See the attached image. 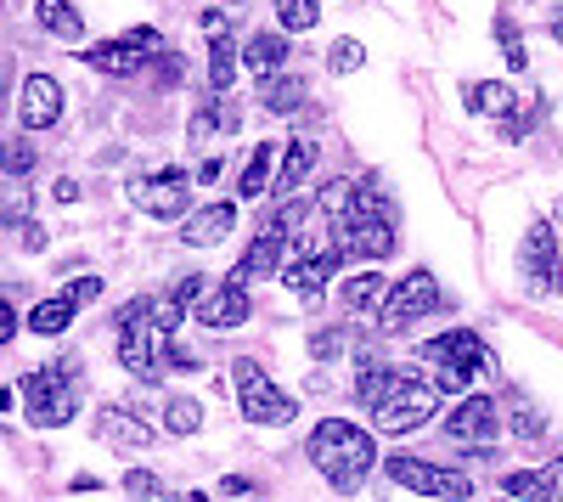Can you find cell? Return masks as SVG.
Listing matches in <instances>:
<instances>
[{
    "instance_id": "cell-1",
    "label": "cell",
    "mask_w": 563,
    "mask_h": 502,
    "mask_svg": "<svg viewBox=\"0 0 563 502\" xmlns=\"http://www.w3.org/2000/svg\"><path fill=\"white\" fill-rule=\"evenodd\" d=\"M305 451H310V463L321 469V480L333 491H344V496H355L366 485V474L378 469V446H372V435L361 424H350V418H321L310 429Z\"/></svg>"
},
{
    "instance_id": "cell-2",
    "label": "cell",
    "mask_w": 563,
    "mask_h": 502,
    "mask_svg": "<svg viewBox=\"0 0 563 502\" xmlns=\"http://www.w3.org/2000/svg\"><path fill=\"white\" fill-rule=\"evenodd\" d=\"M422 361L434 368V390H445V395H467L479 373H490V350L474 328H451V334L429 339Z\"/></svg>"
},
{
    "instance_id": "cell-3",
    "label": "cell",
    "mask_w": 563,
    "mask_h": 502,
    "mask_svg": "<svg viewBox=\"0 0 563 502\" xmlns=\"http://www.w3.org/2000/svg\"><path fill=\"white\" fill-rule=\"evenodd\" d=\"M434 413H440V390H434V379L400 373V379L389 384V395L372 406V424H378L384 435H411V429H422V424H434Z\"/></svg>"
},
{
    "instance_id": "cell-4",
    "label": "cell",
    "mask_w": 563,
    "mask_h": 502,
    "mask_svg": "<svg viewBox=\"0 0 563 502\" xmlns=\"http://www.w3.org/2000/svg\"><path fill=\"white\" fill-rule=\"evenodd\" d=\"M231 384H238V413L249 418V424H265V429H288L294 418H299V401L294 395H282L271 379H265V368L260 361H238L231 368Z\"/></svg>"
},
{
    "instance_id": "cell-5",
    "label": "cell",
    "mask_w": 563,
    "mask_h": 502,
    "mask_svg": "<svg viewBox=\"0 0 563 502\" xmlns=\"http://www.w3.org/2000/svg\"><path fill=\"white\" fill-rule=\"evenodd\" d=\"M23 413L34 429H63L79 413V390H74V361L63 368H45L23 379Z\"/></svg>"
},
{
    "instance_id": "cell-6",
    "label": "cell",
    "mask_w": 563,
    "mask_h": 502,
    "mask_svg": "<svg viewBox=\"0 0 563 502\" xmlns=\"http://www.w3.org/2000/svg\"><path fill=\"white\" fill-rule=\"evenodd\" d=\"M158 345H164V334L153 328V299H130V305L119 310V368H124L130 379H141V384H153V373H158Z\"/></svg>"
},
{
    "instance_id": "cell-7",
    "label": "cell",
    "mask_w": 563,
    "mask_h": 502,
    "mask_svg": "<svg viewBox=\"0 0 563 502\" xmlns=\"http://www.w3.org/2000/svg\"><path fill=\"white\" fill-rule=\"evenodd\" d=\"M445 305V294H440V283H434V271H406V277L389 288V299H384V310H378V328L389 334V339H400V334H411L422 316H434Z\"/></svg>"
},
{
    "instance_id": "cell-8",
    "label": "cell",
    "mask_w": 563,
    "mask_h": 502,
    "mask_svg": "<svg viewBox=\"0 0 563 502\" xmlns=\"http://www.w3.org/2000/svg\"><path fill=\"white\" fill-rule=\"evenodd\" d=\"M384 474L417 496H440V502H467L474 496V480H467L462 469H440L429 458H411V451H395V458L384 463Z\"/></svg>"
},
{
    "instance_id": "cell-9",
    "label": "cell",
    "mask_w": 563,
    "mask_h": 502,
    "mask_svg": "<svg viewBox=\"0 0 563 502\" xmlns=\"http://www.w3.org/2000/svg\"><path fill=\"white\" fill-rule=\"evenodd\" d=\"M130 204L153 220H186L192 215V175L186 170H153L130 181Z\"/></svg>"
},
{
    "instance_id": "cell-10",
    "label": "cell",
    "mask_w": 563,
    "mask_h": 502,
    "mask_svg": "<svg viewBox=\"0 0 563 502\" xmlns=\"http://www.w3.org/2000/svg\"><path fill=\"white\" fill-rule=\"evenodd\" d=\"M158 29H130V34H119V40H102V45H90L85 52V63L97 68V74H108V79H130V74H141L147 68V57L158 52Z\"/></svg>"
},
{
    "instance_id": "cell-11",
    "label": "cell",
    "mask_w": 563,
    "mask_h": 502,
    "mask_svg": "<svg viewBox=\"0 0 563 502\" xmlns=\"http://www.w3.org/2000/svg\"><path fill=\"white\" fill-rule=\"evenodd\" d=\"M339 249L355 254V260H389L400 243H395V220L384 215H366V209H350L339 220Z\"/></svg>"
},
{
    "instance_id": "cell-12",
    "label": "cell",
    "mask_w": 563,
    "mask_h": 502,
    "mask_svg": "<svg viewBox=\"0 0 563 502\" xmlns=\"http://www.w3.org/2000/svg\"><path fill=\"white\" fill-rule=\"evenodd\" d=\"M501 413H496V401L490 395H462L451 413H445V435L456 440V446H490L496 440V424Z\"/></svg>"
},
{
    "instance_id": "cell-13",
    "label": "cell",
    "mask_w": 563,
    "mask_h": 502,
    "mask_svg": "<svg viewBox=\"0 0 563 502\" xmlns=\"http://www.w3.org/2000/svg\"><path fill=\"white\" fill-rule=\"evenodd\" d=\"M231 232H238V204H231V198H214V204H203V209H192L180 220V243L186 249H214Z\"/></svg>"
},
{
    "instance_id": "cell-14",
    "label": "cell",
    "mask_w": 563,
    "mask_h": 502,
    "mask_svg": "<svg viewBox=\"0 0 563 502\" xmlns=\"http://www.w3.org/2000/svg\"><path fill=\"white\" fill-rule=\"evenodd\" d=\"M558 260H563V243L552 238V220H530L525 249H519V265H525L530 288H552L558 283Z\"/></svg>"
},
{
    "instance_id": "cell-15",
    "label": "cell",
    "mask_w": 563,
    "mask_h": 502,
    "mask_svg": "<svg viewBox=\"0 0 563 502\" xmlns=\"http://www.w3.org/2000/svg\"><path fill=\"white\" fill-rule=\"evenodd\" d=\"M249 310H254V299H249V288L243 283H220V288H209L198 305H192V316L203 328H243L249 323Z\"/></svg>"
},
{
    "instance_id": "cell-16",
    "label": "cell",
    "mask_w": 563,
    "mask_h": 502,
    "mask_svg": "<svg viewBox=\"0 0 563 502\" xmlns=\"http://www.w3.org/2000/svg\"><path fill=\"white\" fill-rule=\"evenodd\" d=\"M23 130H52L63 119V85L52 74H29L23 79V102H18Z\"/></svg>"
},
{
    "instance_id": "cell-17",
    "label": "cell",
    "mask_w": 563,
    "mask_h": 502,
    "mask_svg": "<svg viewBox=\"0 0 563 502\" xmlns=\"http://www.w3.org/2000/svg\"><path fill=\"white\" fill-rule=\"evenodd\" d=\"M282 254H294V249H288V238H282V232H260V238L249 243L243 265L231 271V283H243V288H249V283H260V277H282V265H288Z\"/></svg>"
},
{
    "instance_id": "cell-18",
    "label": "cell",
    "mask_w": 563,
    "mask_h": 502,
    "mask_svg": "<svg viewBox=\"0 0 563 502\" xmlns=\"http://www.w3.org/2000/svg\"><path fill=\"white\" fill-rule=\"evenodd\" d=\"M339 260H344V249H327V254H305V260H288V265H282V288H294V294H321L327 283H333Z\"/></svg>"
},
{
    "instance_id": "cell-19",
    "label": "cell",
    "mask_w": 563,
    "mask_h": 502,
    "mask_svg": "<svg viewBox=\"0 0 563 502\" xmlns=\"http://www.w3.org/2000/svg\"><path fill=\"white\" fill-rule=\"evenodd\" d=\"M97 435L108 446H119V451H147L153 446V429L141 424L130 406H102V413H97Z\"/></svg>"
},
{
    "instance_id": "cell-20",
    "label": "cell",
    "mask_w": 563,
    "mask_h": 502,
    "mask_svg": "<svg viewBox=\"0 0 563 502\" xmlns=\"http://www.w3.org/2000/svg\"><path fill=\"white\" fill-rule=\"evenodd\" d=\"M501 491H507V496H519V502H552V496H563V463L501 474Z\"/></svg>"
},
{
    "instance_id": "cell-21",
    "label": "cell",
    "mask_w": 563,
    "mask_h": 502,
    "mask_svg": "<svg viewBox=\"0 0 563 502\" xmlns=\"http://www.w3.org/2000/svg\"><path fill=\"white\" fill-rule=\"evenodd\" d=\"M316 159H321V148L310 142V135H299V142H294L288 153H282V170H276V181H271L276 198H294V193H299V181L316 170Z\"/></svg>"
},
{
    "instance_id": "cell-22",
    "label": "cell",
    "mask_w": 563,
    "mask_h": 502,
    "mask_svg": "<svg viewBox=\"0 0 563 502\" xmlns=\"http://www.w3.org/2000/svg\"><path fill=\"white\" fill-rule=\"evenodd\" d=\"M462 102L474 108V113H485V119H507L512 108H519V97H512L507 79H474V85L462 90Z\"/></svg>"
},
{
    "instance_id": "cell-23",
    "label": "cell",
    "mask_w": 563,
    "mask_h": 502,
    "mask_svg": "<svg viewBox=\"0 0 563 502\" xmlns=\"http://www.w3.org/2000/svg\"><path fill=\"white\" fill-rule=\"evenodd\" d=\"M339 299H344V310H350V316H372V310H384L389 283L378 277V271H361V277H350V283L339 288Z\"/></svg>"
},
{
    "instance_id": "cell-24",
    "label": "cell",
    "mask_w": 563,
    "mask_h": 502,
    "mask_svg": "<svg viewBox=\"0 0 563 502\" xmlns=\"http://www.w3.org/2000/svg\"><path fill=\"white\" fill-rule=\"evenodd\" d=\"M282 63H288V34H254V40L243 45V68L260 74V79L282 74Z\"/></svg>"
},
{
    "instance_id": "cell-25",
    "label": "cell",
    "mask_w": 563,
    "mask_h": 502,
    "mask_svg": "<svg viewBox=\"0 0 563 502\" xmlns=\"http://www.w3.org/2000/svg\"><path fill=\"white\" fill-rule=\"evenodd\" d=\"M305 97H310V85L305 79H294V74H271L265 79V90H260V102H265V113H299L305 108Z\"/></svg>"
},
{
    "instance_id": "cell-26",
    "label": "cell",
    "mask_w": 563,
    "mask_h": 502,
    "mask_svg": "<svg viewBox=\"0 0 563 502\" xmlns=\"http://www.w3.org/2000/svg\"><path fill=\"white\" fill-rule=\"evenodd\" d=\"M231 85H238V45L231 34H209V90L231 97Z\"/></svg>"
},
{
    "instance_id": "cell-27",
    "label": "cell",
    "mask_w": 563,
    "mask_h": 502,
    "mask_svg": "<svg viewBox=\"0 0 563 502\" xmlns=\"http://www.w3.org/2000/svg\"><path fill=\"white\" fill-rule=\"evenodd\" d=\"M271 181H276V142H260V148L249 153L243 175H238V198H260Z\"/></svg>"
},
{
    "instance_id": "cell-28",
    "label": "cell",
    "mask_w": 563,
    "mask_h": 502,
    "mask_svg": "<svg viewBox=\"0 0 563 502\" xmlns=\"http://www.w3.org/2000/svg\"><path fill=\"white\" fill-rule=\"evenodd\" d=\"M74 299L68 294H52V299H40L34 310H29V328L40 334V339H57V334H68V323H74Z\"/></svg>"
},
{
    "instance_id": "cell-29",
    "label": "cell",
    "mask_w": 563,
    "mask_h": 502,
    "mask_svg": "<svg viewBox=\"0 0 563 502\" xmlns=\"http://www.w3.org/2000/svg\"><path fill=\"white\" fill-rule=\"evenodd\" d=\"M34 18H40L45 34H57V40H68V45L85 34V18L68 7V0H34Z\"/></svg>"
},
{
    "instance_id": "cell-30",
    "label": "cell",
    "mask_w": 563,
    "mask_h": 502,
    "mask_svg": "<svg viewBox=\"0 0 563 502\" xmlns=\"http://www.w3.org/2000/svg\"><path fill=\"white\" fill-rule=\"evenodd\" d=\"M507 424L519 440H541L547 435V418H541V406L525 395V390H507Z\"/></svg>"
},
{
    "instance_id": "cell-31",
    "label": "cell",
    "mask_w": 563,
    "mask_h": 502,
    "mask_svg": "<svg viewBox=\"0 0 563 502\" xmlns=\"http://www.w3.org/2000/svg\"><path fill=\"white\" fill-rule=\"evenodd\" d=\"M164 429L169 435H198L203 429V406L192 395H169L164 401Z\"/></svg>"
},
{
    "instance_id": "cell-32",
    "label": "cell",
    "mask_w": 563,
    "mask_h": 502,
    "mask_svg": "<svg viewBox=\"0 0 563 502\" xmlns=\"http://www.w3.org/2000/svg\"><path fill=\"white\" fill-rule=\"evenodd\" d=\"M355 379H361V384H355V401H361L366 413H372V406H378V401L389 395V384H395L400 373H395V368H378V361H366V368H361Z\"/></svg>"
},
{
    "instance_id": "cell-33",
    "label": "cell",
    "mask_w": 563,
    "mask_h": 502,
    "mask_svg": "<svg viewBox=\"0 0 563 502\" xmlns=\"http://www.w3.org/2000/svg\"><path fill=\"white\" fill-rule=\"evenodd\" d=\"M0 226H29V187L18 175H0Z\"/></svg>"
},
{
    "instance_id": "cell-34",
    "label": "cell",
    "mask_w": 563,
    "mask_h": 502,
    "mask_svg": "<svg viewBox=\"0 0 563 502\" xmlns=\"http://www.w3.org/2000/svg\"><path fill=\"white\" fill-rule=\"evenodd\" d=\"M276 18H282V34H305L321 18V0H276Z\"/></svg>"
},
{
    "instance_id": "cell-35",
    "label": "cell",
    "mask_w": 563,
    "mask_h": 502,
    "mask_svg": "<svg viewBox=\"0 0 563 502\" xmlns=\"http://www.w3.org/2000/svg\"><path fill=\"white\" fill-rule=\"evenodd\" d=\"M496 45L507 52V68H525V63H530V57H525V34H519V23H512L507 12L496 18Z\"/></svg>"
},
{
    "instance_id": "cell-36",
    "label": "cell",
    "mask_w": 563,
    "mask_h": 502,
    "mask_svg": "<svg viewBox=\"0 0 563 502\" xmlns=\"http://www.w3.org/2000/svg\"><path fill=\"white\" fill-rule=\"evenodd\" d=\"M366 63V45L361 40H333V52H327V68L333 74H355Z\"/></svg>"
},
{
    "instance_id": "cell-37",
    "label": "cell",
    "mask_w": 563,
    "mask_h": 502,
    "mask_svg": "<svg viewBox=\"0 0 563 502\" xmlns=\"http://www.w3.org/2000/svg\"><path fill=\"white\" fill-rule=\"evenodd\" d=\"M29 170H34V148L29 142H7V148H0V175H18L23 181Z\"/></svg>"
},
{
    "instance_id": "cell-38",
    "label": "cell",
    "mask_w": 563,
    "mask_h": 502,
    "mask_svg": "<svg viewBox=\"0 0 563 502\" xmlns=\"http://www.w3.org/2000/svg\"><path fill=\"white\" fill-rule=\"evenodd\" d=\"M124 491L141 496V502H164V480L147 474V469H130V474H124Z\"/></svg>"
},
{
    "instance_id": "cell-39",
    "label": "cell",
    "mask_w": 563,
    "mask_h": 502,
    "mask_svg": "<svg viewBox=\"0 0 563 502\" xmlns=\"http://www.w3.org/2000/svg\"><path fill=\"white\" fill-rule=\"evenodd\" d=\"M344 345H350L344 328H321V334H310V356H316V361H333Z\"/></svg>"
},
{
    "instance_id": "cell-40",
    "label": "cell",
    "mask_w": 563,
    "mask_h": 502,
    "mask_svg": "<svg viewBox=\"0 0 563 502\" xmlns=\"http://www.w3.org/2000/svg\"><path fill=\"white\" fill-rule=\"evenodd\" d=\"M164 361H169V368H175V373H198V361H203V356H198V350H186V345H175V339H169V345H164Z\"/></svg>"
},
{
    "instance_id": "cell-41",
    "label": "cell",
    "mask_w": 563,
    "mask_h": 502,
    "mask_svg": "<svg viewBox=\"0 0 563 502\" xmlns=\"http://www.w3.org/2000/svg\"><path fill=\"white\" fill-rule=\"evenodd\" d=\"M63 294H68L74 305H90V299H102V277H74Z\"/></svg>"
},
{
    "instance_id": "cell-42",
    "label": "cell",
    "mask_w": 563,
    "mask_h": 502,
    "mask_svg": "<svg viewBox=\"0 0 563 502\" xmlns=\"http://www.w3.org/2000/svg\"><path fill=\"white\" fill-rule=\"evenodd\" d=\"M12 334H18V310H12L7 299H0V345H7Z\"/></svg>"
},
{
    "instance_id": "cell-43",
    "label": "cell",
    "mask_w": 563,
    "mask_h": 502,
    "mask_svg": "<svg viewBox=\"0 0 563 502\" xmlns=\"http://www.w3.org/2000/svg\"><path fill=\"white\" fill-rule=\"evenodd\" d=\"M203 34H231V23H225V12H203Z\"/></svg>"
},
{
    "instance_id": "cell-44",
    "label": "cell",
    "mask_w": 563,
    "mask_h": 502,
    "mask_svg": "<svg viewBox=\"0 0 563 502\" xmlns=\"http://www.w3.org/2000/svg\"><path fill=\"white\" fill-rule=\"evenodd\" d=\"M220 170H225L220 159H203V164H198V181H203V187H209V181H220Z\"/></svg>"
},
{
    "instance_id": "cell-45",
    "label": "cell",
    "mask_w": 563,
    "mask_h": 502,
    "mask_svg": "<svg viewBox=\"0 0 563 502\" xmlns=\"http://www.w3.org/2000/svg\"><path fill=\"white\" fill-rule=\"evenodd\" d=\"M225 491H231V496H249V491H254V480H243V474H225Z\"/></svg>"
},
{
    "instance_id": "cell-46",
    "label": "cell",
    "mask_w": 563,
    "mask_h": 502,
    "mask_svg": "<svg viewBox=\"0 0 563 502\" xmlns=\"http://www.w3.org/2000/svg\"><path fill=\"white\" fill-rule=\"evenodd\" d=\"M23 249H45V232H40V226H34V220L23 226Z\"/></svg>"
},
{
    "instance_id": "cell-47",
    "label": "cell",
    "mask_w": 563,
    "mask_h": 502,
    "mask_svg": "<svg viewBox=\"0 0 563 502\" xmlns=\"http://www.w3.org/2000/svg\"><path fill=\"white\" fill-rule=\"evenodd\" d=\"M79 198V181H57V204H74Z\"/></svg>"
},
{
    "instance_id": "cell-48",
    "label": "cell",
    "mask_w": 563,
    "mask_h": 502,
    "mask_svg": "<svg viewBox=\"0 0 563 502\" xmlns=\"http://www.w3.org/2000/svg\"><path fill=\"white\" fill-rule=\"evenodd\" d=\"M7 79H12V57H0V97H7Z\"/></svg>"
},
{
    "instance_id": "cell-49",
    "label": "cell",
    "mask_w": 563,
    "mask_h": 502,
    "mask_svg": "<svg viewBox=\"0 0 563 502\" xmlns=\"http://www.w3.org/2000/svg\"><path fill=\"white\" fill-rule=\"evenodd\" d=\"M552 40H558V45H563V7H558V12H552Z\"/></svg>"
},
{
    "instance_id": "cell-50",
    "label": "cell",
    "mask_w": 563,
    "mask_h": 502,
    "mask_svg": "<svg viewBox=\"0 0 563 502\" xmlns=\"http://www.w3.org/2000/svg\"><path fill=\"white\" fill-rule=\"evenodd\" d=\"M552 288H558V294H563V260H558V283H552Z\"/></svg>"
},
{
    "instance_id": "cell-51",
    "label": "cell",
    "mask_w": 563,
    "mask_h": 502,
    "mask_svg": "<svg viewBox=\"0 0 563 502\" xmlns=\"http://www.w3.org/2000/svg\"><path fill=\"white\" fill-rule=\"evenodd\" d=\"M186 502H209V496H203V491H192V496H186Z\"/></svg>"
},
{
    "instance_id": "cell-52",
    "label": "cell",
    "mask_w": 563,
    "mask_h": 502,
    "mask_svg": "<svg viewBox=\"0 0 563 502\" xmlns=\"http://www.w3.org/2000/svg\"><path fill=\"white\" fill-rule=\"evenodd\" d=\"M220 7H243V0H220Z\"/></svg>"
},
{
    "instance_id": "cell-53",
    "label": "cell",
    "mask_w": 563,
    "mask_h": 502,
    "mask_svg": "<svg viewBox=\"0 0 563 502\" xmlns=\"http://www.w3.org/2000/svg\"><path fill=\"white\" fill-rule=\"evenodd\" d=\"M558 215H563V198H558Z\"/></svg>"
}]
</instances>
